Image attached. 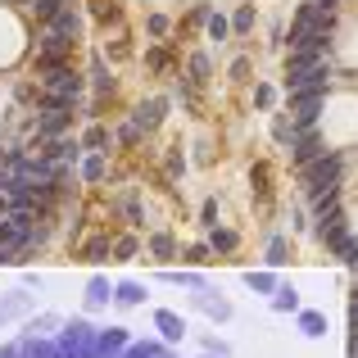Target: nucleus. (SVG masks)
<instances>
[{
	"label": "nucleus",
	"mask_w": 358,
	"mask_h": 358,
	"mask_svg": "<svg viewBox=\"0 0 358 358\" xmlns=\"http://www.w3.org/2000/svg\"><path fill=\"white\" fill-rule=\"evenodd\" d=\"M341 177H345V159L341 155H331V150H327L322 159H313V164L304 168V191H308V200L341 191Z\"/></svg>",
	"instance_id": "obj_1"
},
{
	"label": "nucleus",
	"mask_w": 358,
	"mask_h": 358,
	"mask_svg": "<svg viewBox=\"0 0 358 358\" xmlns=\"http://www.w3.org/2000/svg\"><path fill=\"white\" fill-rule=\"evenodd\" d=\"M295 164L299 168H308L313 159H322L327 155V145H322V136H317V127H299V136H295Z\"/></svg>",
	"instance_id": "obj_2"
},
{
	"label": "nucleus",
	"mask_w": 358,
	"mask_h": 358,
	"mask_svg": "<svg viewBox=\"0 0 358 358\" xmlns=\"http://www.w3.org/2000/svg\"><path fill=\"white\" fill-rule=\"evenodd\" d=\"M327 241H331V250L341 254V259H350V263L358 259V241H354V236H350V231H345V227H336V231H331V236H327Z\"/></svg>",
	"instance_id": "obj_3"
},
{
	"label": "nucleus",
	"mask_w": 358,
	"mask_h": 358,
	"mask_svg": "<svg viewBox=\"0 0 358 358\" xmlns=\"http://www.w3.org/2000/svg\"><path fill=\"white\" fill-rule=\"evenodd\" d=\"M50 27H55V32H64V36H78V27H82V23H78V14H73L69 0H64V9L50 18Z\"/></svg>",
	"instance_id": "obj_4"
},
{
	"label": "nucleus",
	"mask_w": 358,
	"mask_h": 358,
	"mask_svg": "<svg viewBox=\"0 0 358 358\" xmlns=\"http://www.w3.org/2000/svg\"><path fill=\"white\" fill-rule=\"evenodd\" d=\"M164 109H168L164 100H150V105H141V109H136V127H155V122L164 118Z\"/></svg>",
	"instance_id": "obj_5"
},
{
	"label": "nucleus",
	"mask_w": 358,
	"mask_h": 358,
	"mask_svg": "<svg viewBox=\"0 0 358 358\" xmlns=\"http://www.w3.org/2000/svg\"><path fill=\"white\" fill-rule=\"evenodd\" d=\"M272 136L281 141V145H295V136H299V127L290 118H272Z\"/></svg>",
	"instance_id": "obj_6"
},
{
	"label": "nucleus",
	"mask_w": 358,
	"mask_h": 358,
	"mask_svg": "<svg viewBox=\"0 0 358 358\" xmlns=\"http://www.w3.org/2000/svg\"><path fill=\"white\" fill-rule=\"evenodd\" d=\"M299 327H304V336H322V317H317V313H304V317H299Z\"/></svg>",
	"instance_id": "obj_7"
},
{
	"label": "nucleus",
	"mask_w": 358,
	"mask_h": 358,
	"mask_svg": "<svg viewBox=\"0 0 358 358\" xmlns=\"http://www.w3.org/2000/svg\"><path fill=\"white\" fill-rule=\"evenodd\" d=\"M231 27H236V32H250V27H254V9H250V5H245V9H236Z\"/></svg>",
	"instance_id": "obj_8"
},
{
	"label": "nucleus",
	"mask_w": 358,
	"mask_h": 358,
	"mask_svg": "<svg viewBox=\"0 0 358 358\" xmlns=\"http://www.w3.org/2000/svg\"><path fill=\"white\" fill-rule=\"evenodd\" d=\"M209 36H213V41L227 36V18H222V14H209Z\"/></svg>",
	"instance_id": "obj_9"
},
{
	"label": "nucleus",
	"mask_w": 358,
	"mask_h": 358,
	"mask_svg": "<svg viewBox=\"0 0 358 358\" xmlns=\"http://www.w3.org/2000/svg\"><path fill=\"white\" fill-rule=\"evenodd\" d=\"M159 327H164V336H182V322L173 313H159Z\"/></svg>",
	"instance_id": "obj_10"
},
{
	"label": "nucleus",
	"mask_w": 358,
	"mask_h": 358,
	"mask_svg": "<svg viewBox=\"0 0 358 358\" xmlns=\"http://www.w3.org/2000/svg\"><path fill=\"white\" fill-rule=\"evenodd\" d=\"M91 9H96L100 18H114V14H118V5H114V0H91Z\"/></svg>",
	"instance_id": "obj_11"
},
{
	"label": "nucleus",
	"mask_w": 358,
	"mask_h": 358,
	"mask_svg": "<svg viewBox=\"0 0 358 358\" xmlns=\"http://www.w3.org/2000/svg\"><path fill=\"white\" fill-rule=\"evenodd\" d=\"M141 295H145V290H141V286H122V290H118V299H122V304H136Z\"/></svg>",
	"instance_id": "obj_12"
},
{
	"label": "nucleus",
	"mask_w": 358,
	"mask_h": 358,
	"mask_svg": "<svg viewBox=\"0 0 358 358\" xmlns=\"http://www.w3.org/2000/svg\"><path fill=\"white\" fill-rule=\"evenodd\" d=\"M105 299H109V286H105V281H96V286H91V304H105Z\"/></svg>",
	"instance_id": "obj_13"
},
{
	"label": "nucleus",
	"mask_w": 358,
	"mask_h": 358,
	"mask_svg": "<svg viewBox=\"0 0 358 358\" xmlns=\"http://www.w3.org/2000/svg\"><path fill=\"white\" fill-rule=\"evenodd\" d=\"M213 245H218V250H231L236 236H231V231H213Z\"/></svg>",
	"instance_id": "obj_14"
},
{
	"label": "nucleus",
	"mask_w": 358,
	"mask_h": 358,
	"mask_svg": "<svg viewBox=\"0 0 358 358\" xmlns=\"http://www.w3.org/2000/svg\"><path fill=\"white\" fill-rule=\"evenodd\" d=\"M150 32L164 36V32H168V18H164V14H155V18H150Z\"/></svg>",
	"instance_id": "obj_15"
},
{
	"label": "nucleus",
	"mask_w": 358,
	"mask_h": 358,
	"mask_svg": "<svg viewBox=\"0 0 358 358\" xmlns=\"http://www.w3.org/2000/svg\"><path fill=\"white\" fill-rule=\"evenodd\" d=\"M204 73H209V64H204V55H195L191 59V78H204Z\"/></svg>",
	"instance_id": "obj_16"
},
{
	"label": "nucleus",
	"mask_w": 358,
	"mask_h": 358,
	"mask_svg": "<svg viewBox=\"0 0 358 358\" xmlns=\"http://www.w3.org/2000/svg\"><path fill=\"white\" fill-rule=\"evenodd\" d=\"M268 259H272V263H281V259H286V241H272V250H268Z\"/></svg>",
	"instance_id": "obj_17"
},
{
	"label": "nucleus",
	"mask_w": 358,
	"mask_h": 358,
	"mask_svg": "<svg viewBox=\"0 0 358 358\" xmlns=\"http://www.w3.org/2000/svg\"><path fill=\"white\" fill-rule=\"evenodd\" d=\"M150 69H168V55L164 50H150Z\"/></svg>",
	"instance_id": "obj_18"
},
{
	"label": "nucleus",
	"mask_w": 358,
	"mask_h": 358,
	"mask_svg": "<svg viewBox=\"0 0 358 358\" xmlns=\"http://www.w3.org/2000/svg\"><path fill=\"white\" fill-rule=\"evenodd\" d=\"M87 145H91V150H100V145H109V136H105V131H91Z\"/></svg>",
	"instance_id": "obj_19"
},
{
	"label": "nucleus",
	"mask_w": 358,
	"mask_h": 358,
	"mask_svg": "<svg viewBox=\"0 0 358 358\" xmlns=\"http://www.w3.org/2000/svg\"><path fill=\"white\" fill-rule=\"evenodd\" d=\"M254 100H259V105L268 109V105H272V87H259V91H254Z\"/></svg>",
	"instance_id": "obj_20"
},
{
	"label": "nucleus",
	"mask_w": 358,
	"mask_h": 358,
	"mask_svg": "<svg viewBox=\"0 0 358 358\" xmlns=\"http://www.w3.org/2000/svg\"><path fill=\"white\" fill-rule=\"evenodd\" d=\"M304 5H322V9H336L341 0H304Z\"/></svg>",
	"instance_id": "obj_21"
},
{
	"label": "nucleus",
	"mask_w": 358,
	"mask_h": 358,
	"mask_svg": "<svg viewBox=\"0 0 358 358\" xmlns=\"http://www.w3.org/2000/svg\"><path fill=\"white\" fill-rule=\"evenodd\" d=\"M350 358H358V336H350Z\"/></svg>",
	"instance_id": "obj_22"
},
{
	"label": "nucleus",
	"mask_w": 358,
	"mask_h": 358,
	"mask_svg": "<svg viewBox=\"0 0 358 358\" xmlns=\"http://www.w3.org/2000/svg\"><path fill=\"white\" fill-rule=\"evenodd\" d=\"M350 317H354V336H358V304H354V308H350Z\"/></svg>",
	"instance_id": "obj_23"
},
{
	"label": "nucleus",
	"mask_w": 358,
	"mask_h": 358,
	"mask_svg": "<svg viewBox=\"0 0 358 358\" xmlns=\"http://www.w3.org/2000/svg\"><path fill=\"white\" fill-rule=\"evenodd\" d=\"M354 304H358V290H354Z\"/></svg>",
	"instance_id": "obj_24"
},
{
	"label": "nucleus",
	"mask_w": 358,
	"mask_h": 358,
	"mask_svg": "<svg viewBox=\"0 0 358 358\" xmlns=\"http://www.w3.org/2000/svg\"><path fill=\"white\" fill-rule=\"evenodd\" d=\"M354 263H358V259H354Z\"/></svg>",
	"instance_id": "obj_25"
}]
</instances>
